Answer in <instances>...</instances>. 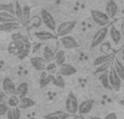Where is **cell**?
Returning <instances> with one entry per match:
<instances>
[{
	"instance_id": "cell-1",
	"label": "cell",
	"mask_w": 124,
	"mask_h": 119,
	"mask_svg": "<svg viewBox=\"0 0 124 119\" xmlns=\"http://www.w3.org/2000/svg\"><path fill=\"white\" fill-rule=\"evenodd\" d=\"M76 24H77V22L75 20L62 22V23H60L57 26L54 34H56L57 37H63V36H66V35H70L72 33V31L75 28Z\"/></svg>"
},
{
	"instance_id": "cell-2",
	"label": "cell",
	"mask_w": 124,
	"mask_h": 119,
	"mask_svg": "<svg viewBox=\"0 0 124 119\" xmlns=\"http://www.w3.org/2000/svg\"><path fill=\"white\" fill-rule=\"evenodd\" d=\"M39 17H40L43 24L48 28V31L54 32V33L56 32V28H57L56 20H54V17H52V14L49 12V11L46 10V9H41Z\"/></svg>"
},
{
	"instance_id": "cell-3",
	"label": "cell",
	"mask_w": 124,
	"mask_h": 119,
	"mask_svg": "<svg viewBox=\"0 0 124 119\" xmlns=\"http://www.w3.org/2000/svg\"><path fill=\"white\" fill-rule=\"evenodd\" d=\"M90 15L92 19L97 25H99L100 27H105V26H109L110 24V19L103 11L99 10H92L90 11Z\"/></svg>"
},
{
	"instance_id": "cell-4",
	"label": "cell",
	"mask_w": 124,
	"mask_h": 119,
	"mask_svg": "<svg viewBox=\"0 0 124 119\" xmlns=\"http://www.w3.org/2000/svg\"><path fill=\"white\" fill-rule=\"evenodd\" d=\"M78 110V102L73 93H69L65 100V111L71 116H75Z\"/></svg>"
},
{
	"instance_id": "cell-5",
	"label": "cell",
	"mask_w": 124,
	"mask_h": 119,
	"mask_svg": "<svg viewBox=\"0 0 124 119\" xmlns=\"http://www.w3.org/2000/svg\"><path fill=\"white\" fill-rule=\"evenodd\" d=\"M108 32H109V26H105V27L99 28L92 38V47L96 48L98 46H100L106 41V38H107Z\"/></svg>"
},
{
	"instance_id": "cell-6",
	"label": "cell",
	"mask_w": 124,
	"mask_h": 119,
	"mask_svg": "<svg viewBox=\"0 0 124 119\" xmlns=\"http://www.w3.org/2000/svg\"><path fill=\"white\" fill-rule=\"evenodd\" d=\"M108 80H109V84L111 87L112 91H119L121 89V84H122V81L119 78V76L116 74V72L114 71L113 67H110L108 70Z\"/></svg>"
},
{
	"instance_id": "cell-7",
	"label": "cell",
	"mask_w": 124,
	"mask_h": 119,
	"mask_svg": "<svg viewBox=\"0 0 124 119\" xmlns=\"http://www.w3.org/2000/svg\"><path fill=\"white\" fill-rule=\"evenodd\" d=\"M77 72L76 68L74 66H72L71 63H62V65L57 67V73H59L60 76H71L73 74H75Z\"/></svg>"
},
{
	"instance_id": "cell-8",
	"label": "cell",
	"mask_w": 124,
	"mask_h": 119,
	"mask_svg": "<svg viewBox=\"0 0 124 119\" xmlns=\"http://www.w3.org/2000/svg\"><path fill=\"white\" fill-rule=\"evenodd\" d=\"M27 44H24L22 42H17V41H11V43L8 46V52L10 55L13 56H19L22 51L26 48Z\"/></svg>"
},
{
	"instance_id": "cell-9",
	"label": "cell",
	"mask_w": 124,
	"mask_h": 119,
	"mask_svg": "<svg viewBox=\"0 0 124 119\" xmlns=\"http://www.w3.org/2000/svg\"><path fill=\"white\" fill-rule=\"evenodd\" d=\"M34 36L37 41L39 42H47V41H52L56 39L57 36L54 32H50L48 30H39V31H35L34 32Z\"/></svg>"
},
{
	"instance_id": "cell-10",
	"label": "cell",
	"mask_w": 124,
	"mask_h": 119,
	"mask_svg": "<svg viewBox=\"0 0 124 119\" xmlns=\"http://www.w3.org/2000/svg\"><path fill=\"white\" fill-rule=\"evenodd\" d=\"M95 105V101L94 100H85L78 104V110L77 114H79V116H84V115H88L90 111L93 110Z\"/></svg>"
},
{
	"instance_id": "cell-11",
	"label": "cell",
	"mask_w": 124,
	"mask_h": 119,
	"mask_svg": "<svg viewBox=\"0 0 124 119\" xmlns=\"http://www.w3.org/2000/svg\"><path fill=\"white\" fill-rule=\"evenodd\" d=\"M109 35H110V39H111V42L114 44L116 46H119L121 44V42H122V32H121L120 30H119L118 27H116L114 25H110L109 26Z\"/></svg>"
},
{
	"instance_id": "cell-12",
	"label": "cell",
	"mask_w": 124,
	"mask_h": 119,
	"mask_svg": "<svg viewBox=\"0 0 124 119\" xmlns=\"http://www.w3.org/2000/svg\"><path fill=\"white\" fill-rule=\"evenodd\" d=\"M60 44L65 49H75V48L78 47V43L72 35H66V36L60 37Z\"/></svg>"
},
{
	"instance_id": "cell-13",
	"label": "cell",
	"mask_w": 124,
	"mask_h": 119,
	"mask_svg": "<svg viewBox=\"0 0 124 119\" xmlns=\"http://www.w3.org/2000/svg\"><path fill=\"white\" fill-rule=\"evenodd\" d=\"M2 90L4 93L7 94L8 96L11 95H15V90H16V86H15L14 82L11 80L10 78H4L3 81H2Z\"/></svg>"
},
{
	"instance_id": "cell-14",
	"label": "cell",
	"mask_w": 124,
	"mask_h": 119,
	"mask_svg": "<svg viewBox=\"0 0 124 119\" xmlns=\"http://www.w3.org/2000/svg\"><path fill=\"white\" fill-rule=\"evenodd\" d=\"M31 63H32L33 68H34L36 71H45L46 67H47V62L46 60L43 58L41 56H34L31 58Z\"/></svg>"
},
{
	"instance_id": "cell-15",
	"label": "cell",
	"mask_w": 124,
	"mask_h": 119,
	"mask_svg": "<svg viewBox=\"0 0 124 119\" xmlns=\"http://www.w3.org/2000/svg\"><path fill=\"white\" fill-rule=\"evenodd\" d=\"M119 12V7L116 4V2L114 0H109L106 4V11L105 13L109 17V19H113V17H116Z\"/></svg>"
},
{
	"instance_id": "cell-16",
	"label": "cell",
	"mask_w": 124,
	"mask_h": 119,
	"mask_svg": "<svg viewBox=\"0 0 124 119\" xmlns=\"http://www.w3.org/2000/svg\"><path fill=\"white\" fill-rule=\"evenodd\" d=\"M22 25L19 22H8V23H2L0 24V32H6V33H11L14 31L21 28Z\"/></svg>"
},
{
	"instance_id": "cell-17",
	"label": "cell",
	"mask_w": 124,
	"mask_h": 119,
	"mask_svg": "<svg viewBox=\"0 0 124 119\" xmlns=\"http://www.w3.org/2000/svg\"><path fill=\"white\" fill-rule=\"evenodd\" d=\"M112 67H113L114 71L121 79V81H124V65L121 62V60L116 57L113 58V62H112Z\"/></svg>"
},
{
	"instance_id": "cell-18",
	"label": "cell",
	"mask_w": 124,
	"mask_h": 119,
	"mask_svg": "<svg viewBox=\"0 0 124 119\" xmlns=\"http://www.w3.org/2000/svg\"><path fill=\"white\" fill-rule=\"evenodd\" d=\"M54 54H56V51H54V50L52 49L50 46L45 45V46H44L43 56H41V57L45 59L47 63H51L52 61H54Z\"/></svg>"
},
{
	"instance_id": "cell-19",
	"label": "cell",
	"mask_w": 124,
	"mask_h": 119,
	"mask_svg": "<svg viewBox=\"0 0 124 119\" xmlns=\"http://www.w3.org/2000/svg\"><path fill=\"white\" fill-rule=\"evenodd\" d=\"M70 117H72V116L69 115L66 111H62V110L52 111V113H49L44 116L45 119H69Z\"/></svg>"
},
{
	"instance_id": "cell-20",
	"label": "cell",
	"mask_w": 124,
	"mask_h": 119,
	"mask_svg": "<svg viewBox=\"0 0 124 119\" xmlns=\"http://www.w3.org/2000/svg\"><path fill=\"white\" fill-rule=\"evenodd\" d=\"M31 7L25 4V6L22 7V19H23V22H22V26H28L31 21Z\"/></svg>"
},
{
	"instance_id": "cell-21",
	"label": "cell",
	"mask_w": 124,
	"mask_h": 119,
	"mask_svg": "<svg viewBox=\"0 0 124 119\" xmlns=\"http://www.w3.org/2000/svg\"><path fill=\"white\" fill-rule=\"evenodd\" d=\"M51 83L54 86L59 87V89H64L65 87V81L62 76L59 73H52L51 74Z\"/></svg>"
},
{
	"instance_id": "cell-22",
	"label": "cell",
	"mask_w": 124,
	"mask_h": 119,
	"mask_svg": "<svg viewBox=\"0 0 124 119\" xmlns=\"http://www.w3.org/2000/svg\"><path fill=\"white\" fill-rule=\"evenodd\" d=\"M28 93V84L26 82H22L17 85L16 90H15V95L19 98L25 97Z\"/></svg>"
},
{
	"instance_id": "cell-23",
	"label": "cell",
	"mask_w": 124,
	"mask_h": 119,
	"mask_svg": "<svg viewBox=\"0 0 124 119\" xmlns=\"http://www.w3.org/2000/svg\"><path fill=\"white\" fill-rule=\"evenodd\" d=\"M113 58H114V56L112 54H102V55L98 56L96 59H95L93 65H94L95 67H98V66L102 65V63L107 62V61L111 60V59H113Z\"/></svg>"
},
{
	"instance_id": "cell-24",
	"label": "cell",
	"mask_w": 124,
	"mask_h": 119,
	"mask_svg": "<svg viewBox=\"0 0 124 119\" xmlns=\"http://www.w3.org/2000/svg\"><path fill=\"white\" fill-rule=\"evenodd\" d=\"M35 105V102L32 100V98L27 97V96H25V97H22L20 98V102H19V108L20 109H27V108H31V107H33Z\"/></svg>"
},
{
	"instance_id": "cell-25",
	"label": "cell",
	"mask_w": 124,
	"mask_h": 119,
	"mask_svg": "<svg viewBox=\"0 0 124 119\" xmlns=\"http://www.w3.org/2000/svg\"><path fill=\"white\" fill-rule=\"evenodd\" d=\"M50 83H51V74L48 72H43L40 79H39V87L44 89V87L48 86Z\"/></svg>"
},
{
	"instance_id": "cell-26",
	"label": "cell",
	"mask_w": 124,
	"mask_h": 119,
	"mask_svg": "<svg viewBox=\"0 0 124 119\" xmlns=\"http://www.w3.org/2000/svg\"><path fill=\"white\" fill-rule=\"evenodd\" d=\"M8 119H20L21 118V109L19 107H9L7 111Z\"/></svg>"
},
{
	"instance_id": "cell-27",
	"label": "cell",
	"mask_w": 124,
	"mask_h": 119,
	"mask_svg": "<svg viewBox=\"0 0 124 119\" xmlns=\"http://www.w3.org/2000/svg\"><path fill=\"white\" fill-rule=\"evenodd\" d=\"M65 59H66V57H65V52H64V50H58V51L54 54V65L58 67V66H60L62 65V63H65Z\"/></svg>"
},
{
	"instance_id": "cell-28",
	"label": "cell",
	"mask_w": 124,
	"mask_h": 119,
	"mask_svg": "<svg viewBox=\"0 0 124 119\" xmlns=\"http://www.w3.org/2000/svg\"><path fill=\"white\" fill-rule=\"evenodd\" d=\"M8 22H17L16 17L8 12H0V24L8 23Z\"/></svg>"
},
{
	"instance_id": "cell-29",
	"label": "cell",
	"mask_w": 124,
	"mask_h": 119,
	"mask_svg": "<svg viewBox=\"0 0 124 119\" xmlns=\"http://www.w3.org/2000/svg\"><path fill=\"white\" fill-rule=\"evenodd\" d=\"M112 62H113V59H111V60H109V61H107V62L102 63V65L96 67L95 73H96V74H100V73H102V72L108 71V70H109V68L112 66Z\"/></svg>"
},
{
	"instance_id": "cell-30",
	"label": "cell",
	"mask_w": 124,
	"mask_h": 119,
	"mask_svg": "<svg viewBox=\"0 0 124 119\" xmlns=\"http://www.w3.org/2000/svg\"><path fill=\"white\" fill-rule=\"evenodd\" d=\"M99 81H100L101 85L103 86V89L106 90H111L109 84V80H108V71L102 72V73L99 74Z\"/></svg>"
},
{
	"instance_id": "cell-31",
	"label": "cell",
	"mask_w": 124,
	"mask_h": 119,
	"mask_svg": "<svg viewBox=\"0 0 124 119\" xmlns=\"http://www.w3.org/2000/svg\"><path fill=\"white\" fill-rule=\"evenodd\" d=\"M14 15L16 17V21L22 25V22H23V19H22V6L17 1L14 3Z\"/></svg>"
},
{
	"instance_id": "cell-32",
	"label": "cell",
	"mask_w": 124,
	"mask_h": 119,
	"mask_svg": "<svg viewBox=\"0 0 124 119\" xmlns=\"http://www.w3.org/2000/svg\"><path fill=\"white\" fill-rule=\"evenodd\" d=\"M0 12H8V13H10V14L14 15V4L13 3H1L0 4Z\"/></svg>"
},
{
	"instance_id": "cell-33",
	"label": "cell",
	"mask_w": 124,
	"mask_h": 119,
	"mask_svg": "<svg viewBox=\"0 0 124 119\" xmlns=\"http://www.w3.org/2000/svg\"><path fill=\"white\" fill-rule=\"evenodd\" d=\"M11 39H12V41L22 42V43H24V44H28V38L25 35L22 34V33H13V34L11 35Z\"/></svg>"
},
{
	"instance_id": "cell-34",
	"label": "cell",
	"mask_w": 124,
	"mask_h": 119,
	"mask_svg": "<svg viewBox=\"0 0 124 119\" xmlns=\"http://www.w3.org/2000/svg\"><path fill=\"white\" fill-rule=\"evenodd\" d=\"M28 25H31L32 27H35V28H39L41 25H43V22H41L40 17L35 15V17H31V21H30V24H28Z\"/></svg>"
},
{
	"instance_id": "cell-35",
	"label": "cell",
	"mask_w": 124,
	"mask_h": 119,
	"mask_svg": "<svg viewBox=\"0 0 124 119\" xmlns=\"http://www.w3.org/2000/svg\"><path fill=\"white\" fill-rule=\"evenodd\" d=\"M100 50L102 54H110L112 50V45L109 41H105L100 45Z\"/></svg>"
},
{
	"instance_id": "cell-36",
	"label": "cell",
	"mask_w": 124,
	"mask_h": 119,
	"mask_svg": "<svg viewBox=\"0 0 124 119\" xmlns=\"http://www.w3.org/2000/svg\"><path fill=\"white\" fill-rule=\"evenodd\" d=\"M19 102H20V98L16 95H11L9 96L8 101H7V104H8L9 107H17L19 106Z\"/></svg>"
},
{
	"instance_id": "cell-37",
	"label": "cell",
	"mask_w": 124,
	"mask_h": 119,
	"mask_svg": "<svg viewBox=\"0 0 124 119\" xmlns=\"http://www.w3.org/2000/svg\"><path fill=\"white\" fill-rule=\"evenodd\" d=\"M8 109H9L8 104H7V103H1V104H0V117L7 115V111H8Z\"/></svg>"
},
{
	"instance_id": "cell-38",
	"label": "cell",
	"mask_w": 124,
	"mask_h": 119,
	"mask_svg": "<svg viewBox=\"0 0 124 119\" xmlns=\"http://www.w3.org/2000/svg\"><path fill=\"white\" fill-rule=\"evenodd\" d=\"M8 98H9V96L7 95L4 92H0V104L1 103H7V101H8Z\"/></svg>"
},
{
	"instance_id": "cell-39",
	"label": "cell",
	"mask_w": 124,
	"mask_h": 119,
	"mask_svg": "<svg viewBox=\"0 0 124 119\" xmlns=\"http://www.w3.org/2000/svg\"><path fill=\"white\" fill-rule=\"evenodd\" d=\"M103 119H118V115L116 113H109Z\"/></svg>"
},
{
	"instance_id": "cell-40",
	"label": "cell",
	"mask_w": 124,
	"mask_h": 119,
	"mask_svg": "<svg viewBox=\"0 0 124 119\" xmlns=\"http://www.w3.org/2000/svg\"><path fill=\"white\" fill-rule=\"evenodd\" d=\"M41 46H43V45H40V44H37V45H35V47L33 48V52H36L38 49H40Z\"/></svg>"
},
{
	"instance_id": "cell-41",
	"label": "cell",
	"mask_w": 124,
	"mask_h": 119,
	"mask_svg": "<svg viewBox=\"0 0 124 119\" xmlns=\"http://www.w3.org/2000/svg\"><path fill=\"white\" fill-rule=\"evenodd\" d=\"M119 104H120L121 106H123V107H124V98H122V100H121L120 102H119Z\"/></svg>"
},
{
	"instance_id": "cell-42",
	"label": "cell",
	"mask_w": 124,
	"mask_h": 119,
	"mask_svg": "<svg viewBox=\"0 0 124 119\" xmlns=\"http://www.w3.org/2000/svg\"><path fill=\"white\" fill-rule=\"evenodd\" d=\"M90 119H102V118H100L99 116H93V117H90Z\"/></svg>"
},
{
	"instance_id": "cell-43",
	"label": "cell",
	"mask_w": 124,
	"mask_h": 119,
	"mask_svg": "<svg viewBox=\"0 0 124 119\" xmlns=\"http://www.w3.org/2000/svg\"><path fill=\"white\" fill-rule=\"evenodd\" d=\"M82 117H74V116H72V117H70L69 119H81Z\"/></svg>"
},
{
	"instance_id": "cell-44",
	"label": "cell",
	"mask_w": 124,
	"mask_h": 119,
	"mask_svg": "<svg viewBox=\"0 0 124 119\" xmlns=\"http://www.w3.org/2000/svg\"><path fill=\"white\" fill-rule=\"evenodd\" d=\"M121 52H122V57H124V47L122 48V51H121Z\"/></svg>"
},
{
	"instance_id": "cell-45",
	"label": "cell",
	"mask_w": 124,
	"mask_h": 119,
	"mask_svg": "<svg viewBox=\"0 0 124 119\" xmlns=\"http://www.w3.org/2000/svg\"><path fill=\"white\" fill-rule=\"evenodd\" d=\"M122 13H123V15H124V9H123V11H122Z\"/></svg>"
},
{
	"instance_id": "cell-46",
	"label": "cell",
	"mask_w": 124,
	"mask_h": 119,
	"mask_svg": "<svg viewBox=\"0 0 124 119\" xmlns=\"http://www.w3.org/2000/svg\"><path fill=\"white\" fill-rule=\"evenodd\" d=\"M123 28H124V22H123Z\"/></svg>"
},
{
	"instance_id": "cell-47",
	"label": "cell",
	"mask_w": 124,
	"mask_h": 119,
	"mask_svg": "<svg viewBox=\"0 0 124 119\" xmlns=\"http://www.w3.org/2000/svg\"><path fill=\"white\" fill-rule=\"evenodd\" d=\"M123 98H124V97H123Z\"/></svg>"
}]
</instances>
